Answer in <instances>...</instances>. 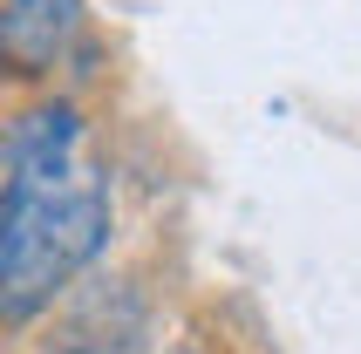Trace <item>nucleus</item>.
Returning <instances> with one entry per match:
<instances>
[{
  "instance_id": "f257e3e1",
  "label": "nucleus",
  "mask_w": 361,
  "mask_h": 354,
  "mask_svg": "<svg viewBox=\"0 0 361 354\" xmlns=\"http://www.w3.org/2000/svg\"><path fill=\"white\" fill-rule=\"evenodd\" d=\"M109 238V177L68 102H41L7 130L0 191V314L35 320Z\"/></svg>"
},
{
  "instance_id": "f03ea898",
  "label": "nucleus",
  "mask_w": 361,
  "mask_h": 354,
  "mask_svg": "<svg viewBox=\"0 0 361 354\" xmlns=\"http://www.w3.org/2000/svg\"><path fill=\"white\" fill-rule=\"evenodd\" d=\"M82 28V0H7L0 7V48L14 61V75H48L61 48Z\"/></svg>"
},
{
  "instance_id": "7ed1b4c3",
  "label": "nucleus",
  "mask_w": 361,
  "mask_h": 354,
  "mask_svg": "<svg viewBox=\"0 0 361 354\" xmlns=\"http://www.w3.org/2000/svg\"><path fill=\"white\" fill-rule=\"evenodd\" d=\"M61 354H116V348H61Z\"/></svg>"
}]
</instances>
